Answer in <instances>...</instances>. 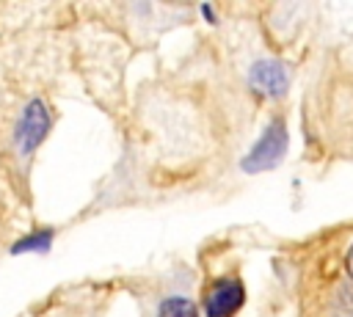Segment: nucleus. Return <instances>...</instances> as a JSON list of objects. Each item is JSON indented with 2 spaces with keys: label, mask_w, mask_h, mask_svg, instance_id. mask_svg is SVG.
<instances>
[{
  "label": "nucleus",
  "mask_w": 353,
  "mask_h": 317,
  "mask_svg": "<svg viewBox=\"0 0 353 317\" xmlns=\"http://www.w3.org/2000/svg\"><path fill=\"white\" fill-rule=\"evenodd\" d=\"M243 306H245V284L234 267L204 273L201 295H199V309L204 317H234Z\"/></svg>",
  "instance_id": "f257e3e1"
},
{
  "label": "nucleus",
  "mask_w": 353,
  "mask_h": 317,
  "mask_svg": "<svg viewBox=\"0 0 353 317\" xmlns=\"http://www.w3.org/2000/svg\"><path fill=\"white\" fill-rule=\"evenodd\" d=\"M287 143H290V135H287V124L284 119H270V124L265 127V132L259 135V141L251 146V152L245 154L243 160V168L248 174H256V171H268V168H276L287 152Z\"/></svg>",
  "instance_id": "f03ea898"
},
{
  "label": "nucleus",
  "mask_w": 353,
  "mask_h": 317,
  "mask_svg": "<svg viewBox=\"0 0 353 317\" xmlns=\"http://www.w3.org/2000/svg\"><path fill=\"white\" fill-rule=\"evenodd\" d=\"M152 317H199V303L193 300L188 281L168 284V292H163L154 300Z\"/></svg>",
  "instance_id": "20e7f679"
},
{
  "label": "nucleus",
  "mask_w": 353,
  "mask_h": 317,
  "mask_svg": "<svg viewBox=\"0 0 353 317\" xmlns=\"http://www.w3.org/2000/svg\"><path fill=\"white\" fill-rule=\"evenodd\" d=\"M248 83L256 94L268 96V99H276L287 91L290 85V69L281 63V61H273V58H265V61H256L248 72Z\"/></svg>",
  "instance_id": "7ed1b4c3"
},
{
  "label": "nucleus",
  "mask_w": 353,
  "mask_h": 317,
  "mask_svg": "<svg viewBox=\"0 0 353 317\" xmlns=\"http://www.w3.org/2000/svg\"><path fill=\"white\" fill-rule=\"evenodd\" d=\"M334 317H353V284H342L331 298Z\"/></svg>",
  "instance_id": "39448f33"
},
{
  "label": "nucleus",
  "mask_w": 353,
  "mask_h": 317,
  "mask_svg": "<svg viewBox=\"0 0 353 317\" xmlns=\"http://www.w3.org/2000/svg\"><path fill=\"white\" fill-rule=\"evenodd\" d=\"M345 273H347V278H350V284H353V243H350L347 251H345Z\"/></svg>",
  "instance_id": "423d86ee"
}]
</instances>
